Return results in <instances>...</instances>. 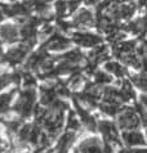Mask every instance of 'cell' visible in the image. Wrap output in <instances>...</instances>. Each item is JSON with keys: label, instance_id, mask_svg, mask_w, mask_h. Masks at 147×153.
Listing matches in <instances>:
<instances>
[{"label": "cell", "instance_id": "38", "mask_svg": "<svg viewBox=\"0 0 147 153\" xmlns=\"http://www.w3.org/2000/svg\"><path fill=\"white\" fill-rule=\"evenodd\" d=\"M74 153H81V152H80V149H79V148H77V149H75V151H74Z\"/></svg>", "mask_w": 147, "mask_h": 153}, {"label": "cell", "instance_id": "17", "mask_svg": "<svg viewBox=\"0 0 147 153\" xmlns=\"http://www.w3.org/2000/svg\"><path fill=\"white\" fill-rule=\"evenodd\" d=\"M75 139H76L75 134L71 133V131L63 134L57 142V149L58 151H68V148H70L71 144L75 142Z\"/></svg>", "mask_w": 147, "mask_h": 153}, {"label": "cell", "instance_id": "14", "mask_svg": "<svg viewBox=\"0 0 147 153\" xmlns=\"http://www.w3.org/2000/svg\"><path fill=\"white\" fill-rule=\"evenodd\" d=\"M57 98V89H56V84H45L40 86V102L45 107L53 103L54 99Z\"/></svg>", "mask_w": 147, "mask_h": 153}, {"label": "cell", "instance_id": "7", "mask_svg": "<svg viewBox=\"0 0 147 153\" xmlns=\"http://www.w3.org/2000/svg\"><path fill=\"white\" fill-rule=\"evenodd\" d=\"M97 129L105 140H109L112 144H120V135L118 131V126L110 120H101L98 122Z\"/></svg>", "mask_w": 147, "mask_h": 153}, {"label": "cell", "instance_id": "19", "mask_svg": "<svg viewBox=\"0 0 147 153\" xmlns=\"http://www.w3.org/2000/svg\"><path fill=\"white\" fill-rule=\"evenodd\" d=\"M123 61V63H125L127 66H130L136 70H141L142 67V61H141V57L134 52V53H129V54H125L120 58Z\"/></svg>", "mask_w": 147, "mask_h": 153}, {"label": "cell", "instance_id": "3", "mask_svg": "<svg viewBox=\"0 0 147 153\" xmlns=\"http://www.w3.org/2000/svg\"><path fill=\"white\" fill-rule=\"evenodd\" d=\"M96 12L90 7H80L72 14L71 22L75 30H89L96 26Z\"/></svg>", "mask_w": 147, "mask_h": 153}, {"label": "cell", "instance_id": "26", "mask_svg": "<svg viewBox=\"0 0 147 153\" xmlns=\"http://www.w3.org/2000/svg\"><path fill=\"white\" fill-rule=\"evenodd\" d=\"M132 81L136 85L137 88H140L141 90H143L145 93H147V75L142 74V75H134L132 76Z\"/></svg>", "mask_w": 147, "mask_h": 153}, {"label": "cell", "instance_id": "8", "mask_svg": "<svg viewBox=\"0 0 147 153\" xmlns=\"http://www.w3.org/2000/svg\"><path fill=\"white\" fill-rule=\"evenodd\" d=\"M0 39L7 44H16L21 39L20 25L14 22H7L0 25Z\"/></svg>", "mask_w": 147, "mask_h": 153}, {"label": "cell", "instance_id": "11", "mask_svg": "<svg viewBox=\"0 0 147 153\" xmlns=\"http://www.w3.org/2000/svg\"><path fill=\"white\" fill-rule=\"evenodd\" d=\"M79 149L81 153H103L102 142L97 137H89L80 142Z\"/></svg>", "mask_w": 147, "mask_h": 153}, {"label": "cell", "instance_id": "32", "mask_svg": "<svg viewBox=\"0 0 147 153\" xmlns=\"http://www.w3.org/2000/svg\"><path fill=\"white\" fill-rule=\"evenodd\" d=\"M141 61H142V67H141V70L143 74L147 75V56H143V57H141Z\"/></svg>", "mask_w": 147, "mask_h": 153}, {"label": "cell", "instance_id": "21", "mask_svg": "<svg viewBox=\"0 0 147 153\" xmlns=\"http://www.w3.org/2000/svg\"><path fill=\"white\" fill-rule=\"evenodd\" d=\"M14 94H16V90H12L9 93H5V94L0 95V114H4L8 112Z\"/></svg>", "mask_w": 147, "mask_h": 153}, {"label": "cell", "instance_id": "5", "mask_svg": "<svg viewBox=\"0 0 147 153\" xmlns=\"http://www.w3.org/2000/svg\"><path fill=\"white\" fill-rule=\"evenodd\" d=\"M141 124L140 114L134 107H124L118 114V125L120 129L133 130L137 129Z\"/></svg>", "mask_w": 147, "mask_h": 153}, {"label": "cell", "instance_id": "9", "mask_svg": "<svg viewBox=\"0 0 147 153\" xmlns=\"http://www.w3.org/2000/svg\"><path fill=\"white\" fill-rule=\"evenodd\" d=\"M49 57L50 56H49L48 50H45L44 48H40L39 50L31 53L27 58H26V70H28L31 72L40 70L43 63H44Z\"/></svg>", "mask_w": 147, "mask_h": 153}, {"label": "cell", "instance_id": "33", "mask_svg": "<svg viewBox=\"0 0 147 153\" xmlns=\"http://www.w3.org/2000/svg\"><path fill=\"white\" fill-rule=\"evenodd\" d=\"M140 103L143 105L145 108H147V93H145V94H141V97H140Z\"/></svg>", "mask_w": 147, "mask_h": 153}, {"label": "cell", "instance_id": "10", "mask_svg": "<svg viewBox=\"0 0 147 153\" xmlns=\"http://www.w3.org/2000/svg\"><path fill=\"white\" fill-rule=\"evenodd\" d=\"M74 104H75L77 116H79L81 124L85 126V129L89 130V131H94V130H96L97 126H98V122L96 121V118H94L92 114H89V112L86 111V109H84L83 107H81V105L79 104V100H77L76 98H74Z\"/></svg>", "mask_w": 147, "mask_h": 153}, {"label": "cell", "instance_id": "20", "mask_svg": "<svg viewBox=\"0 0 147 153\" xmlns=\"http://www.w3.org/2000/svg\"><path fill=\"white\" fill-rule=\"evenodd\" d=\"M93 76H94V81H96L97 85H109L114 81L112 75L109 74L106 70H96Z\"/></svg>", "mask_w": 147, "mask_h": 153}, {"label": "cell", "instance_id": "23", "mask_svg": "<svg viewBox=\"0 0 147 153\" xmlns=\"http://www.w3.org/2000/svg\"><path fill=\"white\" fill-rule=\"evenodd\" d=\"M31 130H32V125H30V124L21 126V129L18 130V133H17V134H18V140H20L21 144H26L28 142Z\"/></svg>", "mask_w": 147, "mask_h": 153}, {"label": "cell", "instance_id": "31", "mask_svg": "<svg viewBox=\"0 0 147 153\" xmlns=\"http://www.w3.org/2000/svg\"><path fill=\"white\" fill-rule=\"evenodd\" d=\"M138 10H143L147 12V0H136Z\"/></svg>", "mask_w": 147, "mask_h": 153}, {"label": "cell", "instance_id": "15", "mask_svg": "<svg viewBox=\"0 0 147 153\" xmlns=\"http://www.w3.org/2000/svg\"><path fill=\"white\" fill-rule=\"evenodd\" d=\"M103 68L109 72V74L116 76V77H119V79L120 77H124V76L128 74L127 68H125L122 63L116 62V61H110V59L103 63Z\"/></svg>", "mask_w": 147, "mask_h": 153}, {"label": "cell", "instance_id": "6", "mask_svg": "<svg viewBox=\"0 0 147 153\" xmlns=\"http://www.w3.org/2000/svg\"><path fill=\"white\" fill-rule=\"evenodd\" d=\"M30 49H31V46H28L27 44H25V42H21L20 45L12 46L10 49H8L7 53H4L3 62H5L10 66L21 65V63L25 62L26 58L28 57Z\"/></svg>", "mask_w": 147, "mask_h": 153}, {"label": "cell", "instance_id": "39", "mask_svg": "<svg viewBox=\"0 0 147 153\" xmlns=\"http://www.w3.org/2000/svg\"><path fill=\"white\" fill-rule=\"evenodd\" d=\"M45 1H49V3H53L54 0H45Z\"/></svg>", "mask_w": 147, "mask_h": 153}, {"label": "cell", "instance_id": "1", "mask_svg": "<svg viewBox=\"0 0 147 153\" xmlns=\"http://www.w3.org/2000/svg\"><path fill=\"white\" fill-rule=\"evenodd\" d=\"M36 98H38V94H36L35 89L25 88V90L21 91L20 98L17 99L14 105H13L14 112L18 113L21 118H26V117L31 116L32 112L35 111Z\"/></svg>", "mask_w": 147, "mask_h": 153}, {"label": "cell", "instance_id": "4", "mask_svg": "<svg viewBox=\"0 0 147 153\" xmlns=\"http://www.w3.org/2000/svg\"><path fill=\"white\" fill-rule=\"evenodd\" d=\"M72 44L71 37H67V35L59 32L57 30V32H54L49 39H46L43 42V46L45 50L48 52H54V53H63L66 50L70 49V46Z\"/></svg>", "mask_w": 147, "mask_h": 153}, {"label": "cell", "instance_id": "40", "mask_svg": "<svg viewBox=\"0 0 147 153\" xmlns=\"http://www.w3.org/2000/svg\"><path fill=\"white\" fill-rule=\"evenodd\" d=\"M146 129H147V127H146ZM146 139H147V130H146Z\"/></svg>", "mask_w": 147, "mask_h": 153}, {"label": "cell", "instance_id": "36", "mask_svg": "<svg viewBox=\"0 0 147 153\" xmlns=\"http://www.w3.org/2000/svg\"><path fill=\"white\" fill-rule=\"evenodd\" d=\"M119 153H128V149H120Z\"/></svg>", "mask_w": 147, "mask_h": 153}, {"label": "cell", "instance_id": "30", "mask_svg": "<svg viewBox=\"0 0 147 153\" xmlns=\"http://www.w3.org/2000/svg\"><path fill=\"white\" fill-rule=\"evenodd\" d=\"M102 151H103V153H114V144H112L111 142H109V140L103 139Z\"/></svg>", "mask_w": 147, "mask_h": 153}, {"label": "cell", "instance_id": "27", "mask_svg": "<svg viewBox=\"0 0 147 153\" xmlns=\"http://www.w3.org/2000/svg\"><path fill=\"white\" fill-rule=\"evenodd\" d=\"M21 77H22V82H23V86L25 88H34L36 85V77L31 74V71L26 70L22 75H21Z\"/></svg>", "mask_w": 147, "mask_h": 153}, {"label": "cell", "instance_id": "13", "mask_svg": "<svg viewBox=\"0 0 147 153\" xmlns=\"http://www.w3.org/2000/svg\"><path fill=\"white\" fill-rule=\"evenodd\" d=\"M123 140L128 147H140V146H145L146 140L145 137L141 131H138L136 129L133 130H127L123 134Z\"/></svg>", "mask_w": 147, "mask_h": 153}, {"label": "cell", "instance_id": "16", "mask_svg": "<svg viewBox=\"0 0 147 153\" xmlns=\"http://www.w3.org/2000/svg\"><path fill=\"white\" fill-rule=\"evenodd\" d=\"M53 10L57 19H64L70 14L68 10V3L67 0H54L53 1Z\"/></svg>", "mask_w": 147, "mask_h": 153}, {"label": "cell", "instance_id": "22", "mask_svg": "<svg viewBox=\"0 0 147 153\" xmlns=\"http://www.w3.org/2000/svg\"><path fill=\"white\" fill-rule=\"evenodd\" d=\"M99 108H101V111L106 114V116H110V117H114V116H118L119 112L122 111V107H120V104H115V103H106V102H103V103L99 105Z\"/></svg>", "mask_w": 147, "mask_h": 153}, {"label": "cell", "instance_id": "2", "mask_svg": "<svg viewBox=\"0 0 147 153\" xmlns=\"http://www.w3.org/2000/svg\"><path fill=\"white\" fill-rule=\"evenodd\" d=\"M70 36L74 44L85 49H92L103 42V37L99 33L90 32L88 30H74Z\"/></svg>", "mask_w": 147, "mask_h": 153}, {"label": "cell", "instance_id": "24", "mask_svg": "<svg viewBox=\"0 0 147 153\" xmlns=\"http://www.w3.org/2000/svg\"><path fill=\"white\" fill-rule=\"evenodd\" d=\"M84 82H85L84 76L80 75V74H76V72H75V74L71 75L70 80L67 81V85H68V88H71V89H77V88L83 86Z\"/></svg>", "mask_w": 147, "mask_h": 153}, {"label": "cell", "instance_id": "41", "mask_svg": "<svg viewBox=\"0 0 147 153\" xmlns=\"http://www.w3.org/2000/svg\"><path fill=\"white\" fill-rule=\"evenodd\" d=\"M0 146H2V139H0Z\"/></svg>", "mask_w": 147, "mask_h": 153}, {"label": "cell", "instance_id": "25", "mask_svg": "<svg viewBox=\"0 0 147 153\" xmlns=\"http://www.w3.org/2000/svg\"><path fill=\"white\" fill-rule=\"evenodd\" d=\"M4 125H5L7 130L9 131V133L17 134L18 130L21 129V126H22V122H21L20 118H9V120L4 121Z\"/></svg>", "mask_w": 147, "mask_h": 153}, {"label": "cell", "instance_id": "12", "mask_svg": "<svg viewBox=\"0 0 147 153\" xmlns=\"http://www.w3.org/2000/svg\"><path fill=\"white\" fill-rule=\"evenodd\" d=\"M56 59L57 61H64V62L72 63V65H80L81 62L85 61L86 57L79 48H76V49H68L67 52L61 53L59 56H57Z\"/></svg>", "mask_w": 147, "mask_h": 153}, {"label": "cell", "instance_id": "28", "mask_svg": "<svg viewBox=\"0 0 147 153\" xmlns=\"http://www.w3.org/2000/svg\"><path fill=\"white\" fill-rule=\"evenodd\" d=\"M80 127H81V124H80L79 118L76 117L75 113L70 112L67 117V129H70L72 131H77V130H80Z\"/></svg>", "mask_w": 147, "mask_h": 153}, {"label": "cell", "instance_id": "37", "mask_svg": "<svg viewBox=\"0 0 147 153\" xmlns=\"http://www.w3.org/2000/svg\"><path fill=\"white\" fill-rule=\"evenodd\" d=\"M120 1H123V3H128V1H136V0H120Z\"/></svg>", "mask_w": 147, "mask_h": 153}, {"label": "cell", "instance_id": "18", "mask_svg": "<svg viewBox=\"0 0 147 153\" xmlns=\"http://www.w3.org/2000/svg\"><path fill=\"white\" fill-rule=\"evenodd\" d=\"M21 77V74L18 72H13V74H5L0 76V90H3L4 88L9 86L12 84H18Z\"/></svg>", "mask_w": 147, "mask_h": 153}, {"label": "cell", "instance_id": "34", "mask_svg": "<svg viewBox=\"0 0 147 153\" xmlns=\"http://www.w3.org/2000/svg\"><path fill=\"white\" fill-rule=\"evenodd\" d=\"M128 153H147V149H128Z\"/></svg>", "mask_w": 147, "mask_h": 153}, {"label": "cell", "instance_id": "35", "mask_svg": "<svg viewBox=\"0 0 147 153\" xmlns=\"http://www.w3.org/2000/svg\"><path fill=\"white\" fill-rule=\"evenodd\" d=\"M3 40L0 39V57L2 56H4V48H3V42H2Z\"/></svg>", "mask_w": 147, "mask_h": 153}, {"label": "cell", "instance_id": "29", "mask_svg": "<svg viewBox=\"0 0 147 153\" xmlns=\"http://www.w3.org/2000/svg\"><path fill=\"white\" fill-rule=\"evenodd\" d=\"M40 127L38 125H32V130H31V134H30V139H28V143L34 144V146H36L39 143V139H40Z\"/></svg>", "mask_w": 147, "mask_h": 153}]
</instances>
